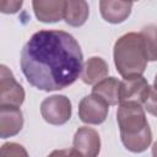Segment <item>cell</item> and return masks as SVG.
Returning <instances> with one entry per match:
<instances>
[{
  "label": "cell",
  "mask_w": 157,
  "mask_h": 157,
  "mask_svg": "<svg viewBox=\"0 0 157 157\" xmlns=\"http://www.w3.org/2000/svg\"><path fill=\"white\" fill-rule=\"evenodd\" d=\"M22 72L33 87L50 92L72 85L82 72L78 42L67 32L42 29L32 34L21 52Z\"/></svg>",
  "instance_id": "6da1fadb"
},
{
  "label": "cell",
  "mask_w": 157,
  "mask_h": 157,
  "mask_svg": "<svg viewBox=\"0 0 157 157\" xmlns=\"http://www.w3.org/2000/svg\"><path fill=\"white\" fill-rule=\"evenodd\" d=\"M120 139L126 150L134 153L146 151L152 142V132L144 108L137 103H121L117 110Z\"/></svg>",
  "instance_id": "7a4b0ae2"
},
{
  "label": "cell",
  "mask_w": 157,
  "mask_h": 157,
  "mask_svg": "<svg viewBox=\"0 0 157 157\" xmlns=\"http://www.w3.org/2000/svg\"><path fill=\"white\" fill-rule=\"evenodd\" d=\"M113 58L117 71L124 78L142 76L147 61H153L142 34L136 32L125 33L117 39Z\"/></svg>",
  "instance_id": "3957f363"
},
{
  "label": "cell",
  "mask_w": 157,
  "mask_h": 157,
  "mask_svg": "<svg viewBox=\"0 0 157 157\" xmlns=\"http://www.w3.org/2000/svg\"><path fill=\"white\" fill-rule=\"evenodd\" d=\"M155 88L150 86L144 76L128 77L120 81L119 87V104L137 103L146 108L151 114H155Z\"/></svg>",
  "instance_id": "277c9868"
},
{
  "label": "cell",
  "mask_w": 157,
  "mask_h": 157,
  "mask_svg": "<svg viewBox=\"0 0 157 157\" xmlns=\"http://www.w3.org/2000/svg\"><path fill=\"white\" fill-rule=\"evenodd\" d=\"M71 102L66 96L54 94L40 103L42 118L52 125H64L71 118Z\"/></svg>",
  "instance_id": "5b68a950"
},
{
  "label": "cell",
  "mask_w": 157,
  "mask_h": 157,
  "mask_svg": "<svg viewBox=\"0 0 157 157\" xmlns=\"http://www.w3.org/2000/svg\"><path fill=\"white\" fill-rule=\"evenodd\" d=\"M26 93L21 83H18L12 71L0 64V105L21 107Z\"/></svg>",
  "instance_id": "8992f818"
},
{
  "label": "cell",
  "mask_w": 157,
  "mask_h": 157,
  "mask_svg": "<svg viewBox=\"0 0 157 157\" xmlns=\"http://www.w3.org/2000/svg\"><path fill=\"white\" fill-rule=\"evenodd\" d=\"M109 105L98 96H85L78 103V118L85 124H102L108 115Z\"/></svg>",
  "instance_id": "52a82bcc"
},
{
  "label": "cell",
  "mask_w": 157,
  "mask_h": 157,
  "mask_svg": "<svg viewBox=\"0 0 157 157\" xmlns=\"http://www.w3.org/2000/svg\"><path fill=\"white\" fill-rule=\"evenodd\" d=\"M72 146L81 157H98L101 151V139L94 129L81 126L74 135Z\"/></svg>",
  "instance_id": "ba28073f"
},
{
  "label": "cell",
  "mask_w": 157,
  "mask_h": 157,
  "mask_svg": "<svg viewBox=\"0 0 157 157\" xmlns=\"http://www.w3.org/2000/svg\"><path fill=\"white\" fill-rule=\"evenodd\" d=\"M23 126V114L18 107L0 105V139L17 135Z\"/></svg>",
  "instance_id": "9c48e42d"
},
{
  "label": "cell",
  "mask_w": 157,
  "mask_h": 157,
  "mask_svg": "<svg viewBox=\"0 0 157 157\" xmlns=\"http://www.w3.org/2000/svg\"><path fill=\"white\" fill-rule=\"evenodd\" d=\"M33 11L38 21L44 23L58 22L64 16L65 1H52V0H34L32 1Z\"/></svg>",
  "instance_id": "30bf717a"
},
{
  "label": "cell",
  "mask_w": 157,
  "mask_h": 157,
  "mask_svg": "<svg viewBox=\"0 0 157 157\" xmlns=\"http://www.w3.org/2000/svg\"><path fill=\"white\" fill-rule=\"evenodd\" d=\"M132 2L130 1H113V0H101L99 11L102 17L109 23H121L124 22L131 12Z\"/></svg>",
  "instance_id": "8fae6325"
},
{
  "label": "cell",
  "mask_w": 157,
  "mask_h": 157,
  "mask_svg": "<svg viewBox=\"0 0 157 157\" xmlns=\"http://www.w3.org/2000/svg\"><path fill=\"white\" fill-rule=\"evenodd\" d=\"M109 67L104 59L99 56H91L82 67L81 78L86 85H96L103 78L108 77Z\"/></svg>",
  "instance_id": "7c38bea8"
},
{
  "label": "cell",
  "mask_w": 157,
  "mask_h": 157,
  "mask_svg": "<svg viewBox=\"0 0 157 157\" xmlns=\"http://www.w3.org/2000/svg\"><path fill=\"white\" fill-rule=\"evenodd\" d=\"M119 87L120 81L117 77H105L93 85L92 94L102 98L108 105H117L119 104Z\"/></svg>",
  "instance_id": "4fadbf2b"
},
{
  "label": "cell",
  "mask_w": 157,
  "mask_h": 157,
  "mask_svg": "<svg viewBox=\"0 0 157 157\" xmlns=\"http://www.w3.org/2000/svg\"><path fill=\"white\" fill-rule=\"evenodd\" d=\"M88 15H90V7L86 1L83 0L65 1L63 18L67 25L72 27H80L87 21Z\"/></svg>",
  "instance_id": "5bb4252c"
},
{
  "label": "cell",
  "mask_w": 157,
  "mask_h": 157,
  "mask_svg": "<svg viewBox=\"0 0 157 157\" xmlns=\"http://www.w3.org/2000/svg\"><path fill=\"white\" fill-rule=\"evenodd\" d=\"M0 157H29L27 150L17 142H6L0 147Z\"/></svg>",
  "instance_id": "9a60e30c"
},
{
  "label": "cell",
  "mask_w": 157,
  "mask_h": 157,
  "mask_svg": "<svg viewBox=\"0 0 157 157\" xmlns=\"http://www.w3.org/2000/svg\"><path fill=\"white\" fill-rule=\"evenodd\" d=\"M23 1L15 0H0V12L2 13H16L22 7Z\"/></svg>",
  "instance_id": "2e32d148"
},
{
  "label": "cell",
  "mask_w": 157,
  "mask_h": 157,
  "mask_svg": "<svg viewBox=\"0 0 157 157\" xmlns=\"http://www.w3.org/2000/svg\"><path fill=\"white\" fill-rule=\"evenodd\" d=\"M48 157H81V155L74 148H64V150H54Z\"/></svg>",
  "instance_id": "e0dca14e"
}]
</instances>
